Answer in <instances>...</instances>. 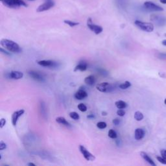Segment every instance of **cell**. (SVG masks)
<instances>
[{"label": "cell", "mask_w": 166, "mask_h": 166, "mask_svg": "<svg viewBox=\"0 0 166 166\" xmlns=\"http://www.w3.org/2000/svg\"><path fill=\"white\" fill-rule=\"evenodd\" d=\"M87 68H88L87 62H86L85 61H81L75 66V69H74V71H84L87 70Z\"/></svg>", "instance_id": "9a60e30c"}, {"label": "cell", "mask_w": 166, "mask_h": 166, "mask_svg": "<svg viewBox=\"0 0 166 166\" xmlns=\"http://www.w3.org/2000/svg\"><path fill=\"white\" fill-rule=\"evenodd\" d=\"M130 87H131V83L129 81H125V83H122V84H120L119 86V88H121L122 90H126Z\"/></svg>", "instance_id": "7402d4cb"}, {"label": "cell", "mask_w": 166, "mask_h": 166, "mask_svg": "<svg viewBox=\"0 0 166 166\" xmlns=\"http://www.w3.org/2000/svg\"><path fill=\"white\" fill-rule=\"evenodd\" d=\"M56 122L59 123V124H61L62 125H64L66 127H71L70 123L66 121V119L64 117H58L56 118Z\"/></svg>", "instance_id": "d6986e66"}, {"label": "cell", "mask_w": 166, "mask_h": 166, "mask_svg": "<svg viewBox=\"0 0 166 166\" xmlns=\"http://www.w3.org/2000/svg\"><path fill=\"white\" fill-rule=\"evenodd\" d=\"M112 123L114 125H118L119 123H120V119H118V118H116V119H114L113 121H112Z\"/></svg>", "instance_id": "e575fe53"}, {"label": "cell", "mask_w": 166, "mask_h": 166, "mask_svg": "<svg viewBox=\"0 0 166 166\" xmlns=\"http://www.w3.org/2000/svg\"><path fill=\"white\" fill-rule=\"evenodd\" d=\"M79 149L83 155L84 158L87 160V161H94V160H95V156L93 155L91 153H90L83 145H80Z\"/></svg>", "instance_id": "ba28073f"}, {"label": "cell", "mask_w": 166, "mask_h": 166, "mask_svg": "<svg viewBox=\"0 0 166 166\" xmlns=\"http://www.w3.org/2000/svg\"><path fill=\"white\" fill-rule=\"evenodd\" d=\"M8 77L11 79L18 80L24 77V73L19 71H12L8 74Z\"/></svg>", "instance_id": "4fadbf2b"}, {"label": "cell", "mask_w": 166, "mask_h": 166, "mask_svg": "<svg viewBox=\"0 0 166 166\" xmlns=\"http://www.w3.org/2000/svg\"><path fill=\"white\" fill-rule=\"evenodd\" d=\"M140 155L142 157V158L144 159V160H145V161L149 164L151 165H152V166H156V164L154 162L153 160L149 157V156L148 155V154L144 152H141L140 153Z\"/></svg>", "instance_id": "e0dca14e"}, {"label": "cell", "mask_w": 166, "mask_h": 166, "mask_svg": "<svg viewBox=\"0 0 166 166\" xmlns=\"http://www.w3.org/2000/svg\"><path fill=\"white\" fill-rule=\"evenodd\" d=\"M78 108L80 111H81L83 112H84L87 110V107L83 103H80L78 105Z\"/></svg>", "instance_id": "83f0119b"}, {"label": "cell", "mask_w": 166, "mask_h": 166, "mask_svg": "<svg viewBox=\"0 0 166 166\" xmlns=\"http://www.w3.org/2000/svg\"><path fill=\"white\" fill-rule=\"evenodd\" d=\"M28 1H35V0H28Z\"/></svg>", "instance_id": "ee69618b"}, {"label": "cell", "mask_w": 166, "mask_h": 166, "mask_svg": "<svg viewBox=\"0 0 166 166\" xmlns=\"http://www.w3.org/2000/svg\"><path fill=\"white\" fill-rule=\"evenodd\" d=\"M102 116H106L107 115V113L106 112H102Z\"/></svg>", "instance_id": "b9f144b4"}, {"label": "cell", "mask_w": 166, "mask_h": 166, "mask_svg": "<svg viewBox=\"0 0 166 166\" xmlns=\"http://www.w3.org/2000/svg\"><path fill=\"white\" fill-rule=\"evenodd\" d=\"M87 26L91 31L94 32L95 34V35H99V34L101 33L102 31H103V29H102L101 26L93 24L92 20H91L90 18L88 19Z\"/></svg>", "instance_id": "8992f818"}, {"label": "cell", "mask_w": 166, "mask_h": 166, "mask_svg": "<svg viewBox=\"0 0 166 166\" xmlns=\"http://www.w3.org/2000/svg\"><path fill=\"white\" fill-rule=\"evenodd\" d=\"M156 159L158 160V161L162 163V164H166V160L165 158H164L163 157H160V156H157Z\"/></svg>", "instance_id": "1f68e13d"}, {"label": "cell", "mask_w": 166, "mask_h": 166, "mask_svg": "<svg viewBox=\"0 0 166 166\" xmlns=\"http://www.w3.org/2000/svg\"><path fill=\"white\" fill-rule=\"evenodd\" d=\"M144 6L145 9L149 11H151V12H160V11L164 10L163 8L151 2H145Z\"/></svg>", "instance_id": "52a82bcc"}, {"label": "cell", "mask_w": 166, "mask_h": 166, "mask_svg": "<svg viewBox=\"0 0 166 166\" xmlns=\"http://www.w3.org/2000/svg\"><path fill=\"white\" fill-rule=\"evenodd\" d=\"M117 114L119 116L123 117L125 115V111L123 109H118V110L117 111Z\"/></svg>", "instance_id": "f546056e"}, {"label": "cell", "mask_w": 166, "mask_h": 166, "mask_svg": "<svg viewBox=\"0 0 166 166\" xmlns=\"http://www.w3.org/2000/svg\"><path fill=\"white\" fill-rule=\"evenodd\" d=\"M2 3L9 8L18 9L21 7H27V5L22 0H0Z\"/></svg>", "instance_id": "7a4b0ae2"}, {"label": "cell", "mask_w": 166, "mask_h": 166, "mask_svg": "<svg viewBox=\"0 0 166 166\" xmlns=\"http://www.w3.org/2000/svg\"><path fill=\"white\" fill-rule=\"evenodd\" d=\"M25 110L24 109H20L19 110L15 111L12 115V123L13 126H16L18 122L20 117H21L24 114Z\"/></svg>", "instance_id": "7c38bea8"}, {"label": "cell", "mask_w": 166, "mask_h": 166, "mask_svg": "<svg viewBox=\"0 0 166 166\" xmlns=\"http://www.w3.org/2000/svg\"><path fill=\"white\" fill-rule=\"evenodd\" d=\"M87 92L83 89L79 90L75 94V97L78 100H83L85 99L86 97H87Z\"/></svg>", "instance_id": "5bb4252c"}, {"label": "cell", "mask_w": 166, "mask_h": 166, "mask_svg": "<svg viewBox=\"0 0 166 166\" xmlns=\"http://www.w3.org/2000/svg\"><path fill=\"white\" fill-rule=\"evenodd\" d=\"M27 165H29V166H31V165H33V166H35V165H36L35 164H33V163H29Z\"/></svg>", "instance_id": "ab89813d"}, {"label": "cell", "mask_w": 166, "mask_h": 166, "mask_svg": "<svg viewBox=\"0 0 166 166\" xmlns=\"http://www.w3.org/2000/svg\"><path fill=\"white\" fill-rule=\"evenodd\" d=\"M40 110H41V114L43 116L47 115L46 113H45V111H46V109H45V105L43 101H41V104H40Z\"/></svg>", "instance_id": "603a6c76"}, {"label": "cell", "mask_w": 166, "mask_h": 166, "mask_svg": "<svg viewBox=\"0 0 166 166\" xmlns=\"http://www.w3.org/2000/svg\"><path fill=\"white\" fill-rule=\"evenodd\" d=\"M160 1L163 4H166V0H160Z\"/></svg>", "instance_id": "f35d334b"}, {"label": "cell", "mask_w": 166, "mask_h": 166, "mask_svg": "<svg viewBox=\"0 0 166 166\" xmlns=\"http://www.w3.org/2000/svg\"><path fill=\"white\" fill-rule=\"evenodd\" d=\"M108 136H109L112 139H116L118 136L116 132L113 129H110L109 131H108Z\"/></svg>", "instance_id": "cb8c5ba5"}, {"label": "cell", "mask_w": 166, "mask_h": 166, "mask_svg": "<svg viewBox=\"0 0 166 166\" xmlns=\"http://www.w3.org/2000/svg\"><path fill=\"white\" fill-rule=\"evenodd\" d=\"M6 119H5V118H2L1 120H0V128L1 129H3L4 126L6 125Z\"/></svg>", "instance_id": "4dcf8cb0"}, {"label": "cell", "mask_w": 166, "mask_h": 166, "mask_svg": "<svg viewBox=\"0 0 166 166\" xmlns=\"http://www.w3.org/2000/svg\"><path fill=\"white\" fill-rule=\"evenodd\" d=\"M7 148V144L3 141H0V151H3Z\"/></svg>", "instance_id": "f1b7e54d"}, {"label": "cell", "mask_w": 166, "mask_h": 166, "mask_svg": "<svg viewBox=\"0 0 166 166\" xmlns=\"http://www.w3.org/2000/svg\"><path fill=\"white\" fill-rule=\"evenodd\" d=\"M106 126H107L106 123L104 122H98L97 123V127L100 129H105L106 127Z\"/></svg>", "instance_id": "4316f807"}, {"label": "cell", "mask_w": 166, "mask_h": 166, "mask_svg": "<svg viewBox=\"0 0 166 166\" xmlns=\"http://www.w3.org/2000/svg\"><path fill=\"white\" fill-rule=\"evenodd\" d=\"M87 118H88V119H94V118H95V116H94V114H90V115H88V116H87Z\"/></svg>", "instance_id": "74e56055"}, {"label": "cell", "mask_w": 166, "mask_h": 166, "mask_svg": "<svg viewBox=\"0 0 166 166\" xmlns=\"http://www.w3.org/2000/svg\"><path fill=\"white\" fill-rule=\"evenodd\" d=\"M115 105L118 108V109H124V108H125L127 106V103H126L125 101H122V100L116 101L115 102Z\"/></svg>", "instance_id": "ffe728a7"}, {"label": "cell", "mask_w": 166, "mask_h": 166, "mask_svg": "<svg viewBox=\"0 0 166 166\" xmlns=\"http://www.w3.org/2000/svg\"><path fill=\"white\" fill-rule=\"evenodd\" d=\"M158 58L160 59H166V53H159L158 55Z\"/></svg>", "instance_id": "836d02e7"}, {"label": "cell", "mask_w": 166, "mask_h": 166, "mask_svg": "<svg viewBox=\"0 0 166 166\" xmlns=\"http://www.w3.org/2000/svg\"><path fill=\"white\" fill-rule=\"evenodd\" d=\"M64 24L68 25L69 26H70L71 27L77 26L78 25H79V22H75V21H70V20H64Z\"/></svg>", "instance_id": "d4e9b609"}, {"label": "cell", "mask_w": 166, "mask_h": 166, "mask_svg": "<svg viewBox=\"0 0 166 166\" xmlns=\"http://www.w3.org/2000/svg\"><path fill=\"white\" fill-rule=\"evenodd\" d=\"M162 44L164 45H165V46H166V40H164V41H162Z\"/></svg>", "instance_id": "60d3db41"}, {"label": "cell", "mask_w": 166, "mask_h": 166, "mask_svg": "<svg viewBox=\"0 0 166 166\" xmlns=\"http://www.w3.org/2000/svg\"><path fill=\"white\" fill-rule=\"evenodd\" d=\"M55 5V2L53 0H45L43 4L41 5L37 8V13H42L49 10L50 9L53 8Z\"/></svg>", "instance_id": "5b68a950"}, {"label": "cell", "mask_w": 166, "mask_h": 166, "mask_svg": "<svg viewBox=\"0 0 166 166\" xmlns=\"http://www.w3.org/2000/svg\"><path fill=\"white\" fill-rule=\"evenodd\" d=\"M0 44H1L2 47L7 49L10 52L18 53L21 51L20 45L15 42L10 41V40L2 39L1 42H0Z\"/></svg>", "instance_id": "6da1fadb"}, {"label": "cell", "mask_w": 166, "mask_h": 166, "mask_svg": "<svg viewBox=\"0 0 166 166\" xmlns=\"http://www.w3.org/2000/svg\"><path fill=\"white\" fill-rule=\"evenodd\" d=\"M70 116L71 119L74 120H79L80 118V116L79 115V114L77 113L76 112H71L70 113Z\"/></svg>", "instance_id": "484cf974"}, {"label": "cell", "mask_w": 166, "mask_h": 166, "mask_svg": "<svg viewBox=\"0 0 166 166\" xmlns=\"http://www.w3.org/2000/svg\"><path fill=\"white\" fill-rule=\"evenodd\" d=\"M38 64L40 66H42L44 67H48V68H56L59 66V63L51 60H39L37 62Z\"/></svg>", "instance_id": "30bf717a"}, {"label": "cell", "mask_w": 166, "mask_h": 166, "mask_svg": "<svg viewBox=\"0 0 166 166\" xmlns=\"http://www.w3.org/2000/svg\"><path fill=\"white\" fill-rule=\"evenodd\" d=\"M97 71H98V72H99L100 74H101L102 75L106 76V75H108V71H106V70H103V69H99Z\"/></svg>", "instance_id": "d6a6232c"}, {"label": "cell", "mask_w": 166, "mask_h": 166, "mask_svg": "<svg viewBox=\"0 0 166 166\" xmlns=\"http://www.w3.org/2000/svg\"><path fill=\"white\" fill-rule=\"evenodd\" d=\"M135 25L140 28L141 30L147 32V33H151L154 30V25L151 23H147L144 22L140 20H136L134 22Z\"/></svg>", "instance_id": "3957f363"}, {"label": "cell", "mask_w": 166, "mask_h": 166, "mask_svg": "<svg viewBox=\"0 0 166 166\" xmlns=\"http://www.w3.org/2000/svg\"><path fill=\"white\" fill-rule=\"evenodd\" d=\"M151 20L159 26H163L166 24V19L163 16L159 15H152Z\"/></svg>", "instance_id": "8fae6325"}, {"label": "cell", "mask_w": 166, "mask_h": 166, "mask_svg": "<svg viewBox=\"0 0 166 166\" xmlns=\"http://www.w3.org/2000/svg\"><path fill=\"white\" fill-rule=\"evenodd\" d=\"M160 153H161L162 156L166 160V150L165 149L161 150V151H160Z\"/></svg>", "instance_id": "d590c367"}, {"label": "cell", "mask_w": 166, "mask_h": 166, "mask_svg": "<svg viewBox=\"0 0 166 166\" xmlns=\"http://www.w3.org/2000/svg\"><path fill=\"white\" fill-rule=\"evenodd\" d=\"M134 119L136 121H141V120L144 119V114L140 111H137L134 114Z\"/></svg>", "instance_id": "44dd1931"}, {"label": "cell", "mask_w": 166, "mask_h": 166, "mask_svg": "<svg viewBox=\"0 0 166 166\" xmlns=\"http://www.w3.org/2000/svg\"><path fill=\"white\" fill-rule=\"evenodd\" d=\"M96 88L97 90H99L101 92H111L114 89V86L110 84L109 83L105 82L98 84L96 86Z\"/></svg>", "instance_id": "277c9868"}, {"label": "cell", "mask_w": 166, "mask_h": 166, "mask_svg": "<svg viewBox=\"0 0 166 166\" xmlns=\"http://www.w3.org/2000/svg\"><path fill=\"white\" fill-rule=\"evenodd\" d=\"M145 136V131L142 129H137L135 130L134 137L136 140H140L144 138Z\"/></svg>", "instance_id": "2e32d148"}, {"label": "cell", "mask_w": 166, "mask_h": 166, "mask_svg": "<svg viewBox=\"0 0 166 166\" xmlns=\"http://www.w3.org/2000/svg\"><path fill=\"white\" fill-rule=\"evenodd\" d=\"M28 75H29L30 77H31L34 80H35L37 81L44 82L45 81V78L44 75L40 72L34 70H30L28 71Z\"/></svg>", "instance_id": "9c48e42d"}, {"label": "cell", "mask_w": 166, "mask_h": 166, "mask_svg": "<svg viewBox=\"0 0 166 166\" xmlns=\"http://www.w3.org/2000/svg\"><path fill=\"white\" fill-rule=\"evenodd\" d=\"M164 103L166 105V99H165V101H164Z\"/></svg>", "instance_id": "7bdbcfd3"}, {"label": "cell", "mask_w": 166, "mask_h": 166, "mask_svg": "<svg viewBox=\"0 0 166 166\" xmlns=\"http://www.w3.org/2000/svg\"><path fill=\"white\" fill-rule=\"evenodd\" d=\"M1 52H2V53H4V54H5V55H11V54H10V53L7 52V51L4 50V49H3V47H2V48H1Z\"/></svg>", "instance_id": "8d00e7d4"}, {"label": "cell", "mask_w": 166, "mask_h": 166, "mask_svg": "<svg viewBox=\"0 0 166 166\" xmlns=\"http://www.w3.org/2000/svg\"><path fill=\"white\" fill-rule=\"evenodd\" d=\"M84 83L88 86H93L95 83V77L94 75H89L84 79Z\"/></svg>", "instance_id": "ac0fdd59"}]
</instances>
